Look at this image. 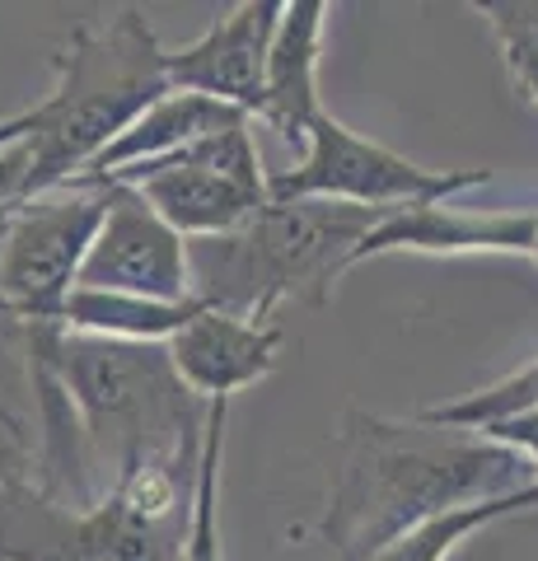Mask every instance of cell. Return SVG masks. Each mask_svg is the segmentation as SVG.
Here are the masks:
<instances>
[{"instance_id":"obj_1","label":"cell","mask_w":538,"mask_h":561,"mask_svg":"<svg viewBox=\"0 0 538 561\" xmlns=\"http://www.w3.org/2000/svg\"><path fill=\"white\" fill-rule=\"evenodd\" d=\"M538 482L525 449L473 431L431 426L426 416L346 412L337 431V468L319 538L337 561H375L416 524L459 505L501 501Z\"/></svg>"},{"instance_id":"obj_2","label":"cell","mask_w":538,"mask_h":561,"mask_svg":"<svg viewBox=\"0 0 538 561\" xmlns=\"http://www.w3.org/2000/svg\"><path fill=\"white\" fill-rule=\"evenodd\" d=\"M24 337L28 370L51 375L71 402L99 496L136 472L193 468L202 459L211 402L183 389L164 346L103 342L66 328H28Z\"/></svg>"},{"instance_id":"obj_3","label":"cell","mask_w":538,"mask_h":561,"mask_svg":"<svg viewBox=\"0 0 538 561\" xmlns=\"http://www.w3.org/2000/svg\"><path fill=\"white\" fill-rule=\"evenodd\" d=\"M160 94H169L164 47L141 5H117L76 24L57 51V84L28 108V183L38 197L76 183Z\"/></svg>"},{"instance_id":"obj_4","label":"cell","mask_w":538,"mask_h":561,"mask_svg":"<svg viewBox=\"0 0 538 561\" xmlns=\"http://www.w3.org/2000/svg\"><path fill=\"white\" fill-rule=\"evenodd\" d=\"M389 210L346 202H272L239 234L187 243L193 300L253 323H272L286 300L323 305L356 267V249Z\"/></svg>"},{"instance_id":"obj_5","label":"cell","mask_w":538,"mask_h":561,"mask_svg":"<svg viewBox=\"0 0 538 561\" xmlns=\"http://www.w3.org/2000/svg\"><path fill=\"white\" fill-rule=\"evenodd\" d=\"M492 169H422L379 140L352 131L333 113L309 127L300 164L267 173L272 202H346L366 210H403L455 202L473 187H488Z\"/></svg>"},{"instance_id":"obj_6","label":"cell","mask_w":538,"mask_h":561,"mask_svg":"<svg viewBox=\"0 0 538 561\" xmlns=\"http://www.w3.org/2000/svg\"><path fill=\"white\" fill-rule=\"evenodd\" d=\"M108 183H61L20 202L0 234V319L61 328L66 295L76 290L84 253L99 234Z\"/></svg>"},{"instance_id":"obj_7","label":"cell","mask_w":538,"mask_h":561,"mask_svg":"<svg viewBox=\"0 0 538 561\" xmlns=\"http://www.w3.org/2000/svg\"><path fill=\"white\" fill-rule=\"evenodd\" d=\"M108 183H127L146 197L179 239H225L267 206V169L253 140V122H234L183 146L179 154L136 164Z\"/></svg>"},{"instance_id":"obj_8","label":"cell","mask_w":538,"mask_h":561,"mask_svg":"<svg viewBox=\"0 0 538 561\" xmlns=\"http://www.w3.org/2000/svg\"><path fill=\"white\" fill-rule=\"evenodd\" d=\"M193 468H154L108 486L76 515L71 561H183L193 529Z\"/></svg>"},{"instance_id":"obj_9","label":"cell","mask_w":538,"mask_h":561,"mask_svg":"<svg viewBox=\"0 0 538 561\" xmlns=\"http://www.w3.org/2000/svg\"><path fill=\"white\" fill-rule=\"evenodd\" d=\"M76 286L146 295V300H193L187 239L173 234L136 187L108 183V206Z\"/></svg>"},{"instance_id":"obj_10","label":"cell","mask_w":538,"mask_h":561,"mask_svg":"<svg viewBox=\"0 0 538 561\" xmlns=\"http://www.w3.org/2000/svg\"><path fill=\"white\" fill-rule=\"evenodd\" d=\"M286 0H244L211 20V28L179 51H164L169 90L216 99L225 108H239L244 117H257L263 103V70L276 20Z\"/></svg>"},{"instance_id":"obj_11","label":"cell","mask_w":538,"mask_h":561,"mask_svg":"<svg viewBox=\"0 0 538 561\" xmlns=\"http://www.w3.org/2000/svg\"><path fill=\"white\" fill-rule=\"evenodd\" d=\"M286 332L282 323H253L225 309H197L173 337L164 342V356L173 375L197 402H230L234 393L267 379L282 360Z\"/></svg>"},{"instance_id":"obj_12","label":"cell","mask_w":538,"mask_h":561,"mask_svg":"<svg viewBox=\"0 0 538 561\" xmlns=\"http://www.w3.org/2000/svg\"><path fill=\"white\" fill-rule=\"evenodd\" d=\"M534 239H538V210H463L455 202H431V206L389 210L360 239L356 262L389 257V253H422V257L525 253L534 257Z\"/></svg>"},{"instance_id":"obj_13","label":"cell","mask_w":538,"mask_h":561,"mask_svg":"<svg viewBox=\"0 0 538 561\" xmlns=\"http://www.w3.org/2000/svg\"><path fill=\"white\" fill-rule=\"evenodd\" d=\"M323 14H328L323 0H286L276 33H272V47H267L257 122H267L286 146H305L309 127L328 113L319 99Z\"/></svg>"},{"instance_id":"obj_14","label":"cell","mask_w":538,"mask_h":561,"mask_svg":"<svg viewBox=\"0 0 538 561\" xmlns=\"http://www.w3.org/2000/svg\"><path fill=\"white\" fill-rule=\"evenodd\" d=\"M234 122H253L239 108H225L216 99H202V94H183V90H169L150 103V108L131 122V127L113 140L108 150L90 164L80 183H108L117 173H127L136 164H150V160H164V154H179L183 146L211 136L220 127H234Z\"/></svg>"},{"instance_id":"obj_15","label":"cell","mask_w":538,"mask_h":561,"mask_svg":"<svg viewBox=\"0 0 538 561\" xmlns=\"http://www.w3.org/2000/svg\"><path fill=\"white\" fill-rule=\"evenodd\" d=\"M197 309H202V300H146V295L76 286L71 295H66L61 328L80 332V337H103V342L164 346Z\"/></svg>"},{"instance_id":"obj_16","label":"cell","mask_w":538,"mask_h":561,"mask_svg":"<svg viewBox=\"0 0 538 561\" xmlns=\"http://www.w3.org/2000/svg\"><path fill=\"white\" fill-rule=\"evenodd\" d=\"M525 511H538V482L525 486V491H515V496L459 505V511H445L436 519L416 524L412 534H403L393 548H385L375 561H445V557H455L473 534L492 529V524L511 519V515H525Z\"/></svg>"},{"instance_id":"obj_17","label":"cell","mask_w":538,"mask_h":561,"mask_svg":"<svg viewBox=\"0 0 538 561\" xmlns=\"http://www.w3.org/2000/svg\"><path fill=\"white\" fill-rule=\"evenodd\" d=\"M225 426H230V402H211V408H206V435H202V459H197V491H193V529H187L183 561H225V538H220Z\"/></svg>"},{"instance_id":"obj_18","label":"cell","mask_w":538,"mask_h":561,"mask_svg":"<svg viewBox=\"0 0 538 561\" xmlns=\"http://www.w3.org/2000/svg\"><path fill=\"white\" fill-rule=\"evenodd\" d=\"M38 491V440L28 421L0 408V519Z\"/></svg>"},{"instance_id":"obj_19","label":"cell","mask_w":538,"mask_h":561,"mask_svg":"<svg viewBox=\"0 0 538 561\" xmlns=\"http://www.w3.org/2000/svg\"><path fill=\"white\" fill-rule=\"evenodd\" d=\"M478 14L492 20L501 47L515 43L538 51V0H488V5H478Z\"/></svg>"},{"instance_id":"obj_20","label":"cell","mask_w":538,"mask_h":561,"mask_svg":"<svg viewBox=\"0 0 538 561\" xmlns=\"http://www.w3.org/2000/svg\"><path fill=\"white\" fill-rule=\"evenodd\" d=\"M501 51H506V66H511V76L519 84V94H525L529 103H538V51L534 47H515V43H506Z\"/></svg>"},{"instance_id":"obj_21","label":"cell","mask_w":538,"mask_h":561,"mask_svg":"<svg viewBox=\"0 0 538 561\" xmlns=\"http://www.w3.org/2000/svg\"><path fill=\"white\" fill-rule=\"evenodd\" d=\"M28 136V113H14V117H0V150L14 146V140Z\"/></svg>"},{"instance_id":"obj_22","label":"cell","mask_w":538,"mask_h":561,"mask_svg":"<svg viewBox=\"0 0 538 561\" xmlns=\"http://www.w3.org/2000/svg\"><path fill=\"white\" fill-rule=\"evenodd\" d=\"M534 262H538V239H534Z\"/></svg>"}]
</instances>
